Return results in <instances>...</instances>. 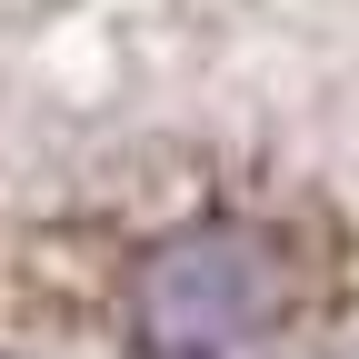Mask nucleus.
Wrapping results in <instances>:
<instances>
[{"mask_svg":"<svg viewBox=\"0 0 359 359\" xmlns=\"http://www.w3.org/2000/svg\"><path fill=\"white\" fill-rule=\"evenodd\" d=\"M299 259L290 240L269 230V219H200V230H180L150 280H140V349L150 359H259L269 339H280L299 320Z\"/></svg>","mask_w":359,"mask_h":359,"instance_id":"obj_1","label":"nucleus"}]
</instances>
